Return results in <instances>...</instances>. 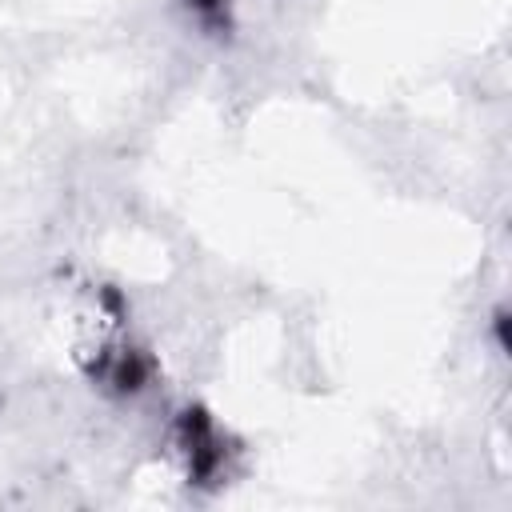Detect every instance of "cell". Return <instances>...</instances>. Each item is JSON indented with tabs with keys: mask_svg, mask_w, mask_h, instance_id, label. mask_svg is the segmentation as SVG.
Wrapping results in <instances>:
<instances>
[{
	"mask_svg": "<svg viewBox=\"0 0 512 512\" xmlns=\"http://www.w3.org/2000/svg\"><path fill=\"white\" fill-rule=\"evenodd\" d=\"M184 4L200 24H220L228 20V8H232V0H184Z\"/></svg>",
	"mask_w": 512,
	"mask_h": 512,
	"instance_id": "obj_1",
	"label": "cell"
}]
</instances>
